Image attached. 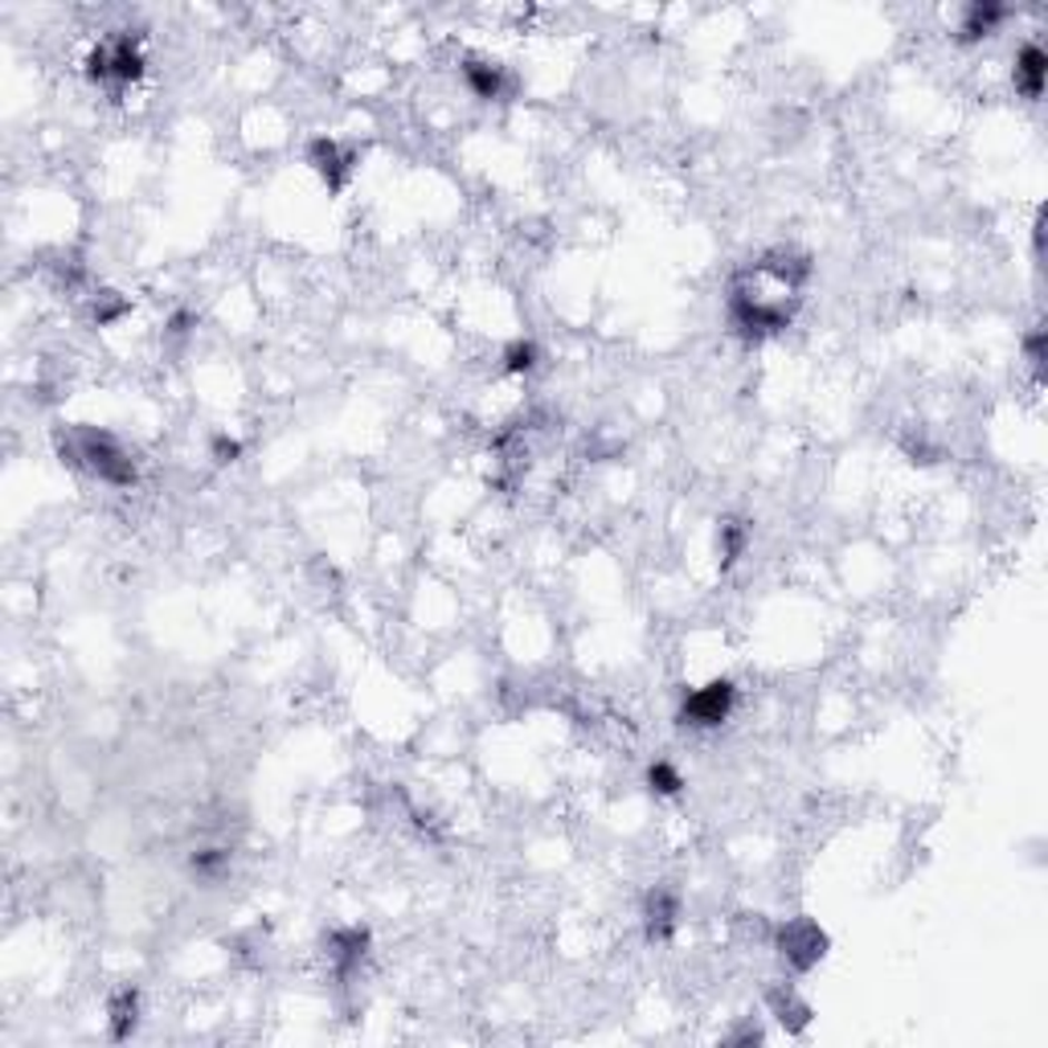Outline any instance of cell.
Instances as JSON below:
<instances>
[{
	"instance_id": "obj_17",
	"label": "cell",
	"mask_w": 1048,
	"mask_h": 1048,
	"mask_svg": "<svg viewBox=\"0 0 1048 1048\" xmlns=\"http://www.w3.org/2000/svg\"><path fill=\"white\" fill-rule=\"evenodd\" d=\"M127 312H131V304L119 300L115 291H102L99 300H95V320H99V324H115V320L127 316Z\"/></svg>"
},
{
	"instance_id": "obj_12",
	"label": "cell",
	"mask_w": 1048,
	"mask_h": 1048,
	"mask_svg": "<svg viewBox=\"0 0 1048 1048\" xmlns=\"http://www.w3.org/2000/svg\"><path fill=\"white\" fill-rule=\"evenodd\" d=\"M745 545H750V525L737 517H725L717 525V561L721 569H733L745 557Z\"/></svg>"
},
{
	"instance_id": "obj_8",
	"label": "cell",
	"mask_w": 1048,
	"mask_h": 1048,
	"mask_svg": "<svg viewBox=\"0 0 1048 1048\" xmlns=\"http://www.w3.org/2000/svg\"><path fill=\"white\" fill-rule=\"evenodd\" d=\"M324 950H329L332 967H336V974L341 979H349V974L365 962V950H369V930H361V925H341V930H332L329 938H324Z\"/></svg>"
},
{
	"instance_id": "obj_1",
	"label": "cell",
	"mask_w": 1048,
	"mask_h": 1048,
	"mask_svg": "<svg viewBox=\"0 0 1048 1048\" xmlns=\"http://www.w3.org/2000/svg\"><path fill=\"white\" fill-rule=\"evenodd\" d=\"M811 278V258L795 251H771L758 263L742 271L729 291V329L742 341H766L774 332H783L795 320L799 291Z\"/></svg>"
},
{
	"instance_id": "obj_18",
	"label": "cell",
	"mask_w": 1048,
	"mask_h": 1048,
	"mask_svg": "<svg viewBox=\"0 0 1048 1048\" xmlns=\"http://www.w3.org/2000/svg\"><path fill=\"white\" fill-rule=\"evenodd\" d=\"M1045 344L1048 341H1045V329H1040V324L1023 336V353H1028V365H1032L1036 373H1045Z\"/></svg>"
},
{
	"instance_id": "obj_11",
	"label": "cell",
	"mask_w": 1048,
	"mask_h": 1048,
	"mask_svg": "<svg viewBox=\"0 0 1048 1048\" xmlns=\"http://www.w3.org/2000/svg\"><path fill=\"white\" fill-rule=\"evenodd\" d=\"M1003 21H1008V9H1003V4H996V0H974V4H967V13H962L959 41L971 46V41L991 38Z\"/></svg>"
},
{
	"instance_id": "obj_19",
	"label": "cell",
	"mask_w": 1048,
	"mask_h": 1048,
	"mask_svg": "<svg viewBox=\"0 0 1048 1048\" xmlns=\"http://www.w3.org/2000/svg\"><path fill=\"white\" fill-rule=\"evenodd\" d=\"M238 456H242V442L229 439V434H217V439H214V459H217V463H238Z\"/></svg>"
},
{
	"instance_id": "obj_5",
	"label": "cell",
	"mask_w": 1048,
	"mask_h": 1048,
	"mask_svg": "<svg viewBox=\"0 0 1048 1048\" xmlns=\"http://www.w3.org/2000/svg\"><path fill=\"white\" fill-rule=\"evenodd\" d=\"M774 942H778V954L791 971H811L827 954V934L811 918H791L786 925H778Z\"/></svg>"
},
{
	"instance_id": "obj_4",
	"label": "cell",
	"mask_w": 1048,
	"mask_h": 1048,
	"mask_svg": "<svg viewBox=\"0 0 1048 1048\" xmlns=\"http://www.w3.org/2000/svg\"><path fill=\"white\" fill-rule=\"evenodd\" d=\"M733 705H737V688H733V680H708L705 688H693V693L684 696L680 705V725H688V729H717L721 721H729Z\"/></svg>"
},
{
	"instance_id": "obj_9",
	"label": "cell",
	"mask_w": 1048,
	"mask_h": 1048,
	"mask_svg": "<svg viewBox=\"0 0 1048 1048\" xmlns=\"http://www.w3.org/2000/svg\"><path fill=\"white\" fill-rule=\"evenodd\" d=\"M676 922H680V897L672 893L668 884H659L647 893L644 905V925H647V942H668L676 934Z\"/></svg>"
},
{
	"instance_id": "obj_15",
	"label": "cell",
	"mask_w": 1048,
	"mask_h": 1048,
	"mask_svg": "<svg viewBox=\"0 0 1048 1048\" xmlns=\"http://www.w3.org/2000/svg\"><path fill=\"white\" fill-rule=\"evenodd\" d=\"M647 786H652L656 795L672 799V795H680V791H684V774L676 771L668 758H656L652 766H647Z\"/></svg>"
},
{
	"instance_id": "obj_2",
	"label": "cell",
	"mask_w": 1048,
	"mask_h": 1048,
	"mask_svg": "<svg viewBox=\"0 0 1048 1048\" xmlns=\"http://www.w3.org/2000/svg\"><path fill=\"white\" fill-rule=\"evenodd\" d=\"M58 451L75 468L90 471L102 483H115V488H131L136 483V459H131V451L115 439L111 430L70 427L66 434H58Z\"/></svg>"
},
{
	"instance_id": "obj_6",
	"label": "cell",
	"mask_w": 1048,
	"mask_h": 1048,
	"mask_svg": "<svg viewBox=\"0 0 1048 1048\" xmlns=\"http://www.w3.org/2000/svg\"><path fill=\"white\" fill-rule=\"evenodd\" d=\"M307 160L316 168V177L329 185V193H341L344 185H349V177H353V165H356V156L344 148L341 139H329V136H320L307 144Z\"/></svg>"
},
{
	"instance_id": "obj_16",
	"label": "cell",
	"mask_w": 1048,
	"mask_h": 1048,
	"mask_svg": "<svg viewBox=\"0 0 1048 1048\" xmlns=\"http://www.w3.org/2000/svg\"><path fill=\"white\" fill-rule=\"evenodd\" d=\"M537 356L541 353H537L532 341H512L505 349V369L508 373H532V369H537Z\"/></svg>"
},
{
	"instance_id": "obj_3",
	"label": "cell",
	"mask_w": 1048,
	"mask_h": 1048,
	"mask_svg": "<svg viewBox=\"0 0 1048 1048\" xmlns=\"http://www.w3.org/2000/svg\"><path fill=\"white\" fill-rule=\"evenodd\" d=\"M139 75H144V50H139V41L131 38V33H119V38L99 41L87 58L90 82H95V87L115 90V95H119L124 87H131V82H139Z\"/></svg>"
},
{
	"instance_id": "obj_10",
	"label": "cell",
	"mask_w": 1048,
	"mask_h": 1048,
	"mask_svg": "<svg viewBox=\"0 0 1048 1048\" xmlns=\"http://www.w3.org/2000/svg\"><path fill=\"white\" fill-rule=\"evenodd\" d=\"M1045 75H1048V58L1036 41H1023L1016 50V90L1023 99L1040 102L1045 99Z\"/></svg>"
},
{
	"instance_id": "obj_20",
	"label": "cell",
	"mask_w": 1048,
	"mask_h": 1048,
	"mask_svg": "<svg viewBox=\"0 0 1048 1048\" xmlns=\"http://www.w3.org/2000/svg\"><path fill=\"white\" fill-rule=\"evenodd\" d=\"M1045 222H1048V214H1045V209H1040V214H1036V226H1032V242H1036V258H1040V254H1045Z\"/></svg>"
},
{
	"instance_id": "obj_7",
	"label": "cell",
	"mask_w": 1048,
	"mask_h": 1048,
	"mask_svg": "<svg viewBox=\"0 0 1048 1048\" xmlns=\"http://www.w3.org/2000/svg\"><path fill=\"white\" fill-rule=\"evenodd\" d=\"M463 87L483 102H500L517 90V78L508 75L500 62H488V58H463Z\"/></svg>"
},
{
	"instance_id": "obj_13",
	"label": "cell",
	"mask_w": 1048,
	"mask_h": 1048,
	"mask_svg": "<svg viewBox=\"0 0 1048 1048\" xmlns=\"http://www.w3.org/2000/svg\"><path fill=\"white\" fill-rule=\"evenodd\" d=\"M136 1023H139V991L136 987H124V991L111 999V1040H131Z\"/></svg>"
},
{
	"instance_id": "obj_14",
	"label": "cell",
	"mask_w": 1048,
	"mask_h": 1048,
	"mask_svg": "<svg viewBox=\"0 0 1048 1048\" xmlns=\"http://www.w3.org/2000/svg\"><path fill=\"white\" fill-rule=\"evenodd\" d=\"M771 1008H774V1016H778V1023H783L786 1032H795V1036L803 1032V1028L811 1023V1016H815V1011H811L795 991H774Z\"/></svg>"
}]
</instances>
